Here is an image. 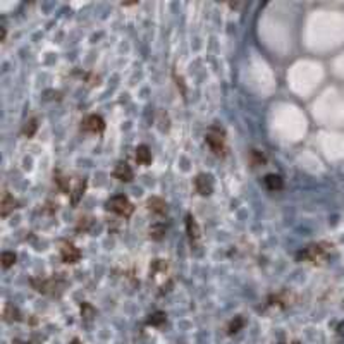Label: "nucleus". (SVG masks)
Instances as JSON below:
<instances>
[{
    "label": "nucleus",
    "mask_w": 344,
    "mask_h": 344,
    "mask_svg": "<svg viewBox=\"0 0 344 344\" xmlns=\"http://www.w3.org/2000/svg\"><path fill=\"white\" fill-rule=\"evenodd\" d=\"M3 320L5 322H19L21 320V313L14 305L7 303L5 308H3Z\"/></svg>",
    "instance_id": "14"
},
{
    "label": "nucleus",
    "mask_w": 344,
    "mask_h": 344,
    "mask_svg": "<svg viewBox=\"0 0 344 344\" xmlns=\"http://www.w3.org/2000/svg\"><path fill=\"white\" fill-rule=\"evenodd\" d=\"M5 34H7V30H5V26H2V36H0V41H5Z\"/></svg>",
    "instance_id": "21"
},
{
    "label": "nucleus",
    "mask_w": 344,
    "mask_h": 344,
    "mask_svg": "<svg viewBox=\"0 0 344 344\" xmlns=\"http://www.w3.org/2000/svg\"><path fill=\"white\" fill-rule=\"evenodd\" d=\"M194 189L201 196L212 194V191H214V179H212V176H208V174H198L194 177Z\"/></svg>",
    "instance_id": "8"
},
{
    "label": "nucleus",
    "mask_w": 344,
    "mask_h": 344,
    "mask_svg": "<svg viewBox=\"0 0 344 344\" xmlns=\"http://www.w3.org/2000/svg\"><path fill=\"white\" fill-rule=\"evenodd\" d=\"M136 162L140 165H150L152 164V152L147 145H140L136 148Z\"/></svg>",
    "instance_id": "13"
},
{
    "label": "nucleus",
    "mask_w": 344,
    "mask_h": 344,
    "mask_svg": "<svg viewBox=\"0 0 344 344\" xmlns=\"http://www.w3.org/2000/svg\"><path fill=\"white\" fill-rule=\"evenodd\" d=\"M332 251V245L329 243H315L310 245L303 250V251L298 253V260H303V262H310L313 265H320L325 260L329 258V253Z\"/></svg>",
    "instance_id": "1"
},
{
    "label": "nucleus",
    "mask_w": 344,
    "mask_h": 344,
    "mask_svg": "<svg viewBox=\"0 0 344 344\" xmlns=\"http://www.w3.org/2000/svg\"><path fill=\"white\" fill-rule=\"evenodd\" d=\"M263 183H265V186H267V189H269V191H281L284 188L282 177L277 176V174H269V176H265Z\"/></svg>",
    "instance_id": "12"
},
{
    "label": "nucleus",
    "mask_w": 344,
    "mask_h": 344,
    "mask_svg": "<svg viewBox=\"0 0 344 344\" xmlns=\"http://www.w3.org/2000/svg\"><path fill=\"white\" fill-rule=\"evenodd\" d=\"M36 129H38L36 119H34V117H31L30 121H26V123H24V126H23V131H21V133H23L24 136L31 138V136H33L34 133H36Z\"/></svg>",
    "instance_id": "16"
},
{
    "label": "nucleus",
    "mask_w": 344,
    "mask_h": 344,
    "mask_svg": "<svg viewBox=\"0 0 344 344\" xmlns=\"http://www.w3.org/2000/svg\"><path fill=\"white\" fill-rule=\"evenodd\" d=\"M17 207H19V201H17L9 191H3L2 201H0V215H2V217H7V215L16 210Z\"/></svg>",
    "instance_id": "10"
},
{
    "label": "nucleus",
    "mask_w": 344,
    "mask_h": 344,
    "mask_svg": "<svg viewBox=\"0 0 344 344\" xmlns=\"http://www.w3.org/2000/svg\"><path fill=\"white\" fill-rule=\"evenodd\" d=\"M16 260H17V256L14 251H3L2 253V267L3 269H10V267L16 263Z\"/></svg>",
    "instance_id": "17"
},
{
    "label": "nucleus",
    "mask_w": 344,
    "mask_h": 344,
    "mask_svg": "<svg viewBox=\"0 0 344 344\" xmlns=\"http://www.w3.org/2000/svg\"><path fill=\"white\" fill-rule=\"evenodd\" d=\"M85 189H86V181L85 179H79L78 183H76L74 189H72V194H71L72 205H78L79 203V200H81L83 194H85Z\"/></svg>",
    "instance_id": "15"
},
{
    "label": "nucleus",
    "mask_w": 344,
    "mask_h": 344,
    "mask_svg": "<svg viewBox=\"0 0 344 344\" xmlns=\"http://www.w3.org/2000/svg\"><path fill=\"white\" fill-rule=\"evenodd\" d=\"M61 260L64 263H69V265L78 263L79 260H81V251H79V248H76L72 243L65 241V243H62V246H61Z\"/></svg>",
    "instance_id": "6"
},
{
    "label": "nucleus",
    "mask_w": 344,
    "mask_h": 344,
    "mask_svg": "<svg viewBox=\"0 0 344 344\" xmlns=\"http://www.w3.org/2000/svg\"><path fill=\"white\" fill-rule=\"evenodd\" d=\"M112 176L116 177V179L123 181V183H131V181H133V177H134V172H133V169H131V165L127 164V162L121 160V162H117L116 167H114Z\"/></svg>",
    "instance_id": "9"
},
{
    "label": "nucleus",
    "mask_w": 344,
    "mask_h": 344,
    "mask_svg": "<svg viewBox=\"0 0 344 344\" xmlns=\"http://www.w3.org/2000/svg\"><path fill=\"white\" fill-rule=\"evenodd\" d=\"M205 141L210 147V150L214 152V155L217 157H225V152H227V147H225V131L222 129L220 126L214 124L210 129L205 134Z\"/></svg>",
    "instance_id": "2"
},
{
    "label": "nucleus",
    "mask_w": 344,
    "mask_h": 344,
    "mask_svg": "<svg viewBox=\"0 0 344 344\" xmlns=\"http://www.w3.org/2000/svg\"><path fill=\"white\" fill-rule=\"evenodd\" d=\"M81 129L86 131V133H102L105 129V121H103L102 116H96V114H92V116L85 117L81 123Z\"/></svg>",
    "instance_id": "7"
},
{
    "label": "nucleus",
    "mask_w": 344,
    "mask_h": 344,
    "mask_svg": "<svg viewBox=\"0 0 344 344\" xmlns=\"http://www.w3.org/2000/svg\"><path fill=\"white\" fill-rule=\"evenodd\" d=\"M147 208L152 212V214H157V215H164L167 214V203L165 200L158 196H150L147 200Z\"/></svg>",
    "instance_id": "11"
},
{
    "label": "nucleus",
    "mask_w": 344,
    "mask_h": 344,
    "mask_svg": "<svg viewBox=\"0 0 344 344\" xmlns=\"http://www.w3.org/2000/svg\"><path fill=\"white\" fill-rule=\"evenodd\" d=\"M186 232H188V238H189L191 246H193V248H198L201 243V229H200V225H198L196 219L191 214L186 215Z\"/></svg>",
    "instance_id": "5"
},
{
    "label": "nucleus",
    "mask_w": 344,
    "mask_h": 344,
    "mask_svg": "<svg viewBox=\"0 0 344 344\" xmlns=\"http://www.w3.org/2000/svg\"><path fill=\"white\" fill-rule=\"evenodd\" d=\"M55 183H57V186L61 188L64 193H69V179H67V177L57 176V177H55ZM69 194H71V193H69Z\"/></svg>",
    "instance_id": "20"
},
{
    "label": "nucleus",
    "mask_w": 344,
    "mask_h": 344,
    "mask_svg": "<svg viewBox=\"0 0 344 344\" xmlns=\"http://www.w3.org/2000/svg\"><path fill=\"white\" fill-rule=\"evenodd\" d=\"M31 286L41 294H61L65 287V281L61 277H50V279H31Z\"/></svg>",
    "instance_id": "3"
},
{
    "label": "nucleus",
    "mask_w": 344,
    "mask_h": 344,
    "mask_svg": "<svg viewBox=\"0 0 344 344\" xmlns=\"http://www.w3.org/2000/svg\"><path fill=\"white\" fill-rule=\"evenodd\" d=\"M251 164L253 167H258V165L265 164V155L258 150H251Z\"/></svg>",
    "instance_id": "19"
},
{
    "label": "nucleus",
    "mask_w": 344,
    "mask_h": 344,
    "mask_svg": "<svg viewBox=\"0 0 344 344\" xmlns=\"http://www.w3.org/2000/svg\"><path fill=\"white\" fill-rule=\"evenodd\" d=\"M164 234H165V225H162V224H155L154 227L150 229V238L157 239V241H160V239L164 238Z\"/></svg>",
    "instance_id": "18"
},
{
    "label": "nucleus",
    "mask_w": 344,
    "mask_h": 344,
    "mask_svg": "<svg viewBox=\"0 0 344 344\" xmlns=\"http://www.w3.org/2000/svg\"><path fill=\"white\" fill-rule=\"evenodd\" d=\"M107 210L114 212V214L121 215L124 219H129L134 212V205L129 201V198L124 196V194H117V196H112L109 201L105 203Z\"/></svg>",
    "instance_id": "4"
}]
</instances>
